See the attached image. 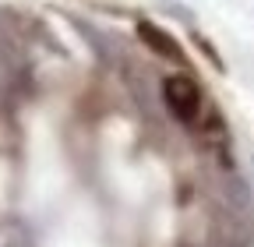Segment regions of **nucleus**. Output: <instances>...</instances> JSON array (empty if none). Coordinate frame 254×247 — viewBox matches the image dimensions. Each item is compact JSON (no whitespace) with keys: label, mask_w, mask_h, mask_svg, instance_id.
<instances>
[{"label":"nucleus","mask_w":254,"mask_h":247,"mask_svg":"<svg viewBox=\"0 0 254 247\" xmlns=\"http://www.w3.org/2000/svg\"><path fill=\"white\" fill-rule=\"evenodd\" d=\"M159 106L166 110V117L173 124H180L184 131H194V124L201 120L208 96H205V85L190 74V71H173L159 81Z\"/></svg>","instance_id":"nucleus-1"},{"label":"nucleus","mask_w":254,"mask_h":247,"mask_svg":"<svg viewBox=\"0 0 254 247\" xmlns=\"http://www.w3.org/2000/svg\"><path fill=\"white\" fill-rule=\"evenodd\" d=\"M134 36H138V43H141L148 53H155L159 60H170V64H177L180 71L190 67V60H187L180 39H177L173 32H166L163 25H155V21H148V18H138V21H134Z\"/></svg>","instance_id":"nucleus-2"},{"label":"nucleus","mask_w":254,"mask_h":247,"mask_svg":"<svg viewBox=\"0 0 254 247\" xmlns=\"http://www.w3.org/2000/svg\"><path fill=\"white\" fill-rule=\"evenodd\" d=\"M190 43H194V50L212 64V71H219V74H226V60H222V53L215 50V43L205 36V32H198V28H190Z\"/></svg>","instance_id":"nucleus-3"},{"label":"nucleus","mask_w":254,"mask_h":247,"mask_svg":"<svg viewBox=\"0 0 254 247\" xmlns=\"http://www.w3.org/2000/svg\"><path fill=\"white\" fill-rule=\"evenodd\" d=\"M166 14H170V18H177V21H184L187 28H194V14H190V7H187V4H173V0H170V4H166Z\"/></svg>","instance_id":"nucleus-4"}]
</instances>
